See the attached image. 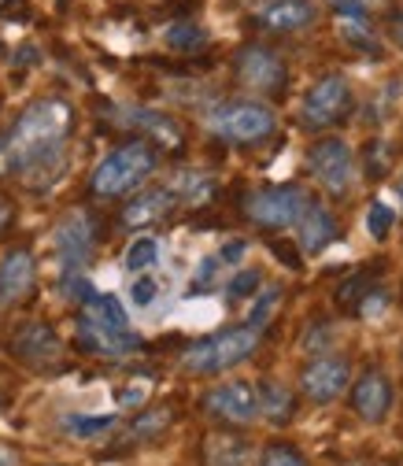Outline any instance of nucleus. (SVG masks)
Here are the masks:
<instances>
[{
	"mask_svg": "<svg viewBox=\"0 0 403 466\" xmlns=\"http://www.w3.org/2000/svg\"><path fill=\"white\" fill-rule=\"evenodd\" d=\"M75 134V107L60 96L34 100L12 130L0 137V170L23 182H37L41 174H60L67 141Z\"/></svg>",
	"mask_w": 403,
	"mask_h": 466,
	"instance_id": "obj_1",
	"label": "nucleus"
},
{
	"mask_svg": "<svg viewBox=\"0 0 403 466\" xmlns=\"http://www.w3.org/2000/svg\"><path fill=\"white\" fill-rule=\"evenodd\" d=\"M75 340L82 352L100 356V360H126L145 348L141 333H134V326H130L126 308L115 297H100V293L82 304Z\"/></svg>",
	"mask_w": 403,
	"mask_h": 466,
	"instance_id": "obj_2",
	"label": "nucleus"
},
{
	"mask_svg": "<svg viewBox=\"0 0 403 466\" xmlns=\"http://www.w3.org/2000/svg\"><path fill=\"white\" fill-rule=\"evenodd\" d=\"M156 163H159V156H156V148L148 141H126V145H119L96 163L93 178H89V189H93V197L119 200V197L141 189L152 178Z\"/></svg>",
	"mask_w": 403,
	"mask_h": 466,
	"instance_id": "obj_3",
	"label": "nucleus"
},
{
	"mask_svg": "<svg viewBox=\"0 0 403 466\" xmlns=\"http://www.w3.org/2000/svg\"><path fill=\"white\" fill-rule=\"evenodd\" d=\"M259 344H263V329H256L248 322L229 326V329L193 340L182 352V367L189 374H222V370H234L237 363L252 360L259 352Z\"/></svg>",
	"mask_w": 403,
	"mask_h": 466,
	"instance_id": "obj_4",
	"label": "nucleus"
},
{
	"mask_svg": "<svg viewBox=\"0 0 403 466\" xmlns=\"http://www.w3.org/2000/svg\"><path fill=\"white\" fill-rule=\"evenodd\" d=\"M277 127L274 111L259 100H222L207 111V130L222 141L234 145H256L263 137H270Z\"/></svg>",
	"mask_w": 403,
	"mask_h": 466,
	"instance_id": "obj_5",
	"label": "nucleus"
},
{
	"mask_svg": "<svg viewBox=\"0 0 403 466\" xmlns=\"http://www.w3.org/2000/svg\"><path fill=\"white\" fill-rule=\"evenodd\" d=\"M315 197L304 186H263L245 197V215L263 229H289L300 222Z\"/></svg>",
	"mask_w": 403,
	"mask_h": 466,
	"instance_id": "obj_6",
	"label": "nucleus"
},
{
	"mask_svg": "<svg viewBox=\"0 0 403 466\" xmlns=\"http://www.w3.org/2000/svg\"><path fill=\"white\" fill-rule=\"evenodd\" d=\"M234 75L245 89L263 93V96H281L285 86H289V67H285V60L267 45H245L234 56Z\"/></svg>",
	"mask_w": 403,
	"mask_h": 466,
	"instance_id": "obj_7",
	"label": "nucleus"
},
{
	"mask_svg": "<svg viewBox=\"0 0 403 466\" xmlns=\"http://www.w3.org/2000/svg\"><path fill=\"white\" fill-rule=\"evenodd\" d=\"M352 111V86L344 75H326L318 78L307 96H304V111H300V123L307 130H329L337 127L344 115Z\"/></svg>",
	"mask_w": 403,
	"mask_h": 466,
	"instance_id": "obj_8",
	"label": "nucleus"
},
{
	"mask_svg": "<svg viewBox=\"0 0 403 466\" xmlns=\"http://www.w3.org/2000/svg\"><path fill=\"white\" fill-rule=\"evenodd\" d=\"M200 407L204 415H211L222 426H252L259 419V392L248 381H226L207 389Z\"/></svg>",
	"mask_w": 403,
	"mask_h": 466,
	"instance_id": "obj_9",
	"label": "nucleus"
},
{
	"mask_svg": "<svg viewBox=\"0 0 403 466\" xmlns=\"http://www.w3.org/2000/svg\"><path fill=\"white\" fill-rule=\"evenodd\" d=\"M307 167L315 178L329 189V193H348L352 182H356V156L348 148V141H340V137H322L311 145L307 152Z\"/></svg>",
	"mask_w": 403,
	"mask_h": 466,
	"instance_id": "obj_10",
	"label": "nucleus"
},
{
	"mask_svg": "<svg viewBox=\"0 0 403 466\" xmlns=\"http://www.w3.org/2000/svg\"><path fill=\"white\" fill-rule=\"evenodd\" d=\"M93 241H96V218L89 211H67L64 222L55 226V252H60V267L64 278L67 274H82V267L93 256Z\"/></svg>",
	"mask_w": 403,
	"mask_h": 466,
	"instance_id": "obj_11",
	"label": "nucleus"
},
{
	"mask_svg": "<svg viewBox=\"0 0 403 466\" xmlns=\"http://www.w3.org/2000/svg\"><path fill=\"white\" fill-rule=\"evenodd\" d=\"M8 348H12V356L19 363H26L34 370H52V367H60V360H64V340L55 337V329L48 322H23L12 333Z\"/></svg>",
	"mask_w": 403,
	"mask_h": 466,
	"instance_id": "obj_12",
	"label": "nucleus"
},
{
	"mask_svg": "<svg viewBox=\"0 0 403 466\" xmlns=\"http://www.w3.org/2000/svg\"><path fill=\"white\" fill-rule=\"evenodd\" d=\"M352 381V363L344 356H318L300 370V392L311 403H333Z\"/></svg>",
	"mask_w": 403,
	"mask_h": 466,
	"instance_id": "obj_13",
	"label": "nucleus"
},
{
	"mask_svg": "<svg viewBox=\"0 0 403 466\" xmlns=\"http://www.w3.org/2000/svg\"><path fill=\"white\" fill-rule=\"evenodd\" d=\"M352 411L370 422V426H381L392 411V385L381 370H367L356 385H352Z\"/></svg>",
	"mask_w": 403,
	"mask_h": 466,
	"instance_id": "obj_14",
	"label": "nucleus"
},
{
	"mask_svg": "<svg viewBox=\"0 0 403 466\" xmlns=\"http://www.w3.org/2000/svg\"><path fill=\"white\" fill-rule=\"evenodd\" d=\"M34 278H37V267H34V252L26 248H15L0 259V308H15L30 297L34 289Z\"/></svg>",
	"mask_w": 403,
	"mask_h": 466,
	"instance_id": "obj_15",
	"label": "nucleus"
},
{
	"mask_svg": "<svg viewBox=\"0 0 403 466\" xmlns=\"http://www.w3.org/2000/svg\"><path fill=\"white\" fill-rule=\"evenodd\" d=\"M315 5L311 0H267L256 12V26L270 30V34H297L307 30L315 23Z\"/></svg>",
	"mask_w": 403,
	"mask_h": 466,
	"instance_id": "obj_16",
	"label": "nucleus"
},
{
	"mask_svg": "<svg viewBox=\"0 0 403 466\" xmlns=\"http://www.w3.org/2000/svg\"><path fill=\"white\" fill-rule=\"evenodd\" d=\"M297 233H300V248H304L307 256H318L322 248H329V245L340 238V226H337L333 211H326L318 200H311L307 211H304L300 222H297Z\"/></svg>",
	"mask_w": 403,
	"mask_h": 466,
	"instance_id": "obj_17",
	"label": "nucleus"
},
{
	"mask_svg": "<svg viewBox=\"0 0 403 466\" xmlns=\"http://www.w3.org/2000/svg\"><path fill=\"white\" fill-rule=\"evenodd\" d=\"M178 208V197L170 193V186H159V189H148L141 197H134L126 208H123V226L130 229H145V226H156L163 222L170 211Z\"/></svg>",
	"mask_w": 403,
	"mask_h": 466,
	"instance_id": "obj_18",
	"label": "nucleus"
},
{
	"mask_svg": "<svg viewBox=\"0 0 403 466\" xmlns=\"http://www.w3.org/2000/svg\"><path fill=\"white\" fill-rule=\"evenodd\" d=\"M204 466H256V455H252V444L237 433H211L204 437Z\"/></svg>",
	"mask_w": 403,
	"mask_h": 466,
	"instance_id": "obj_19",
	"label": "nucleus"
},
{
	"mask_svg": "<svg viewBox=\"0 0 403 466\" xmlns=\"http://www.w3.org/2000/svg\"><path fill=\"white\" fill-rule=\"evenodd\" d=\"M259 392V415L270 422V426H289L293 415H297V396L289 385H281V381H263L256 385Z\"/></svg>",
	"mask_w": 403,
	"mask_h": 466,
	"instance_id": "obj_20",
	"label": "nucleus"
},
{
	"mask_svg": "<svg viewBox=\"0 0 403 466\" xmlns=\"http://www.w3.org/2000/svg\"><path fill=\"white\" fill-rule=\"evenodd\" d=\"M119 119L126 123V127H137V130H145V134H152L156 141H163V145H170V148H178L182 145V130L166 119L163 111H148V107H126V115H119Z\"/></svg>",
	"mask_w": 403,
	"mask_h": 466,
	"instance_id": "obj_21",
	"label": "nucleus"
},
{
	"mask_svg": "<svg viewBox=\"0 0 403 466\" xmlns=\"http://www.w3.org/2000/svg\"><path fill=\"white\" fill-rule=\"evenodd\" d=\"M337 34H340V41H348V45L359 48L363 56H374V60H381V45H378V37H374L367 15H344V19L337 23Z\"/></svg>",
	"mask_w": 403,
	"mask_h": 466,
	"instance_id": "obj_22",
	"label": "nucleus"
},
{
	"mask_svg": "<svg viewBox=\"0 0 403 466\" xmlns=\"http://www.w3.org/2000/svg\"><path fill=\"white\" fill-rule=\"evenodd\" d=\"M170 422H175V411H170V407H145V411L130 422V441H156L170 430Z\"/></svg>",
	"mask_w": 403,
	"mask_h": 466,
	"instance_id": "obj_23",
	"label": "nucleus"
},
{
	"mask_svg": "<svg viewBox=\"0 0 403 466\" xmlns=\"http://www.w3.org/2000/svg\"><path fill=\"white\" fill-rule=\"evenodd\" d=\"M170 193L178 197V204H182V200H186V204H204V200L215 197V182L204 178V174H196V170H186L182 178L170 186Z\"/></svg>",
	"mask_w": 403,
	"mask_h": 466,
	"instance_id": "obj_24",
	"label": "nucleus"
},
{
	"mask_svg": "<svg viewBox=\"0 0 403 466\" xmlns=\"http://www.w3.org/2000/svg\"><path fill=\"white\" fill-rule=\"evenodd\" d=\"M111 426H115V415H100V419H89V415H67V419H64V430H67L71 437H82V441H89V437H104Z\"/></svg>",
	"mask_w": 403,
	"mask_h": 466,
	"instance_id": "obj_25",
	"label": "nucleus"
},
{
	"mask_svg": "<svg viewBox=\"0 0 403 466\" xmlns=\"http://www.w3.org/2000/svg\"><path fill=\"white\" fill-rule=\"evenodd\" d=\"M163 41L175 48V52H193V48H200V45L207 41V34H204L196 23H175V26L163 34Z\"/></svg>",
	"mask_w": 403,
	"mask_h": 466,
	"instance_id": "obj_26",
	"label": "nucleus"
},
{
	"mask_svg": "<svg viewBox=\"0 0 403 466\" xmlns=\"http://www.w3.org/2000/svg\"><path fill=\"white\" fill-rule=\"evenodd\" d=\"M123 263H126V270H148V267H156L159 263V241L156 238H137L126 248Z\"/></svg>",
	"mask_w": 403,
	"mask_h": 466,
	"instance_id": "obj_27",
	"label": "nucleus"
},
{
	"mask_svg": "<svg viewBox=\"0 0 403 466\" xmlns=\"http://www.w3.org/2000/svg\"><path fill=\"white\" fill-rule=\"evenodd\" d=\"M256 466H307V459H304L293 444L274 441V444H267V448H263V455H259V462H256Z\"/></svg>",
	"mask_w": 403,
	"mask_h": 466,
	"instance_id": "obj_28",
	"label": "nucleus"
},
{
	"mask_svg": "<svg viewBox=\"0 0 403 466\" xmlns=\"http://www.w3.org/2000/svg\"><path fill=\"white\" fill-rule=\"evenodd\" d=\"M281 304V289L277 285H267L263 293H259V300L252 304V315H248V326H256V329H267V322H270V315H274V308Z\"/></svg>",
	"mask_w": 403,
	"mask_h": 466,
	"instance_id": "obj_29",
	"label": "nucleus"
},
{
	"mask_svg": "<svg viewBox=\"0 0 403 466\" xmlns=\"http://www.w3.org/2000/svg\"><path fill=\"white\" fill-rule=\"evenodd\" d=\"M392 222H396V211L388 208V204H381V200H374L370 204V211H367V229H370V238H388V229H392Z\"/></svg>",
	"mask_w": 403,
	"mask_h": 466,
	"instance_id": "obj_30",
	"label": "nucleus"
},
{
	"mask_svg": "<svg viewBox=\"0 0 403 466\" xmlns=\"http://www.w3.org/2000/svg\"><path fill=\"white\" fill-rule=\"evenodd\" d=\"M259 281H263L259 270H241L234 281L226 285V289H229V300H248V297H256V293H259V289H256Z\"/></svg>",
	"mask_w": 403,
	"mask_h": 466,
	"instance_id": "obj_31",
	"label": "nucleus"
},
{
	"mask_svg": "<svg viewBox=\"0 0 403 466\" xmlns=\"http://www.w3.org/2000/svg\"><path fill=\"white\" fill-rule=\"evenodd\" d=\"M156 297H159V281H156V278H148V274H145V278H137V281L130 285V300H134L137 308H148Z\"/></svg>",
	"mask_w": 403,
	"mask_h": 466,
	"instance_id": "obj_32",
	"label": "nucleus"
},
{
	"mask_svg": "<svg viewBox=\"0 0 403 466\" xmlns=\"http://www.w3.org/2000/svg\"><path fill=\"white\" fill-rule=\"evenodd\" d=\"M385 170H388V163H385V145H381V141H370V145H367V174L381 178Z\"/></svg>",
	"mask_w": 403,
	"mask_h": 466,
	"instance_id": "obj_33",
	"label": "nucleus"
},
{
	"mask_svg": "<svg viewBox=\"0 0 403 466\" xmlns=\"http://www.w3.org/2000/svg\"><path fill=\"white\" fill-rule=\"evenodd\" d=\"M333 12L344 19V15H367L370 12V0H329Z\"/></svg>",
	"mask_w": 403,
	"mask_h": 466,
	"instance_id": "obj_34",
	"label": "nucleus"
},
{
	"mask_svg": "<svg viewBox=\"0 0 403 466\" xmlns=\"http://www.w3.org/2000/svg\"><path fill=\"white\" fill-rule=\"evenodd\" d=\"M388 37H392L396 48H403V8H396V12L388 15Z\"/></svg>",
	"mask_w": 403,
	"mask_h": 466,
	"instance_id": "obj_35",
	"label": "nucleus"
},
{
	"mask_svg": "<svg viewBox=\"0 0 403 466\" xmlns=\"http://www.w3.org/2000/svg\"><path fill=\"white\" fill-rule=\"evenodd\" d=\"M245 248H248L245 241H229V245L218 252V263H237V259L245 256Z\"/></svg>",
	"mask_w": 403,
	"mask_h": 466,
	"instance_id": "obj_36",
	"label": "nucleus"
},
{
	"mask_svg": "<svg viewBox=\"0 0 403 466\" xmlns=\"http://www.w3.org/2000/svg\"><path fill=\"white\" fill-rule=\"evenodd\" d=\"M23 459H19V451L12 448V444H0V466H19Z\"/></svg>",
	"mask_w": 403,
	"mask_h": 466,
	"instance_id": "obj_37",
	"label": "nucleus"
},
{
	"mask_svg": "<svg viewBox=\"0 0 403 466\" xmlns=\"http://www.w3.org/2000/svg\"><path fill=\"white\" fill-rule=\"evenodd\" d=\"M392 189H396V197H399V208H403V178H396V186H392Z\"/></svg>",
	"mask_w": 403,
	"mask_h": 466,
	"instance_id": "obj_38",
	"label": "nucleus"
},
{
	"mask_svg": "<svg viewBox=\"0 0 403 466\" xmlns=\"http://www.w3.org/2000/svg\"><path fill=\"white\" fill-rule=\"evenodd\" d=\"M352 466H378V462H352Z\"/></svg>",
	"mask_w": 403,
	"mask_h": 466,
	"instance_id": "obj_39",
	"label": "nucleus"
},
{
	"mask_svg": "<svg viewBox=\"0 0 403 466\" xmlns=\"http://www.w3.org/2000/svg\"><path fill=\"white\" fill-rule=\"evenodd\" d=\"M5 5H15V0H0V8H5Z\"/></svg>",
	"mask_w": 403,
	"mask_h": 466,
	"instance_id": "obj_40",
	"label": "nucleus"
}]
</instances>
